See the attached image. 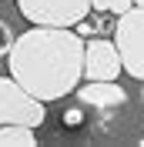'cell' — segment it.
I'll list each match as a JSON object with an SVG mask.
<instances>
[{
	"mask_svg": "<svg viewBox=\"0 0 144 147\" xmlns=\"http://www.w3.org/2000/svg\"><path fill=\"white\" fill-rule=\"evenodd\" d=\"M84 44L71 27H40L20 34L10 47V74L14 80L30 90L37 100H60L64 94L77 90L84 77Z\"/></svg>",
	"mask_w": 144,
	"mask_h": 147,
	"instance_id": "cell-1",
	"label": "cell"
},
{
	"mask_svg": "<svg viewBox=\"0 0 144 147\" xmlns=\"http://www.w3.org/2000/svg\"><path fill=\"white\" fill-rule=\"evenodd\" d=\"M114 44L121 50V64L131 77L144 80V7H131L127 13L117 17Z\"/></svg>",
	"mask_w": 144,
	"mask_h": 147,
	"instance_id": "cell-2",
	"label": "cell"
},
{
	"mask_svg": "<svg viewBox=\"0 0 144 147\" xmlns=\"http://www.w3.org/2000/svg\"><path fill=\"white\" fill-rule=\"evenodd\" d=\"M20 13L40 27H77L90 10V0H17Z\"/></svg>",
	"mask_w": 144,
	"mask_h": 147,
	"instance_id": "cell-3",
	"label": "cell"
},
{
	"mask_svg": "<svg viewBox=\"0 0 144 147\" xmlns=\"http://www.w3.org/2000/svg\"><path fill=\"white\" fill-rule=\"evenodd\" d=\"M0 124H44V100H37L30 90H24L14 77H0Z\"/></svg>",
	"mask_w": 144,
	"mask_h": 147,
	"instance_id": "cell-4",
	"label": "cell"
},
{
	"mask_svg": "<svg viewBox=\"0 0 144 147\" xmlns=\"http://www.w3.org/2000/svg\"><path fill=\"white\" fill-rule=\"evenodd\" d=\"M121 50L111 40H90L84 50V77L87 80H117L121 74Z\"/></svg>",
	"mask_w": 144,
	"mask_h": 147,
	"instance_id": "cell-5",
	"label": "cell"
},
{
	"mask_svg": "<svg viewBox=\"0 0 144 147\" xmlns=\"http://www.w3.org/2000/svg\"><path fill=\"white\" fill-rule=\"evenodd\" d=\"M74 94H77L81 104H90V107H117V104L127 100V90L114 80H87Z\"/></svg>",
	"mask_w": 144,
	"mask_h": 147,
	"instance_id": "cell-6",
	"label": "cell"
},
{
	"mask_svg": "<svg viewBox=\"0 0 144 147\" xmlns=\"http://www.w3.org/2000/svg\"><path fill=\"white\" fill-rule=\"evenodd\" d=\"M34 130L37 127H27V124H0V147H34Z\"/></svg>",
	"mask_w": 144,
	"mask_h": 147,
	"instance_id": "cell-7",
	"label": "cell"
},
{
	"mask_svg": "<svg viewBox=\"0 0 144 147\" xmlns=\"http://www.w3.org/2000/svg\"><path fill=\"white\" fill-rule=\"evenodd\" d=\"M10 47H14V30H10L7 20H0V57H7Z\"/></svg>",
	"mask_w": 144,
	"mask_h": 147,
	"instance_id": "cell-8",
	"label": "cell"
},
{
	"mask_svg": "<svg viewBox=\"0 0 144 147\" xmlns=\"http://www.w3.org/2000/svg\"><path fill=\"white\" fill-rule=\"evenodd\" d=\"M131 7H134V0H111V13H117V17L127 13Z\"/></svg>",
	"mask_w": 144,
	"mask_h": 147,
	"instance_id": "cell-9",
	"label": "cell"
},
{
	"mask_svg": "<svg viewBox=\"0 0 144 147\" xmlns=\"http://www.w3.org/2000/svg\"><path fill=\"white\" fill-rule=\"evenodd\" d=\"M81 124V110H67L64 114V127H77Z\"/></svg>",
	"mask_w": 144,
	"mask_h": 147,
	"instance_id": "cell-10",
	"label": "cell"
},
{
	"mask_svg": "<svg viewBox=\"0 0 144 147\" xmlns=\"http://www.w3.org/2000/svg\"><path fill=\"white\" fill-rule=\"evenodd\" d=\"M90 7L97 13H111V0H90Z\"/></svg>",
	"mask_w": 144,
	"mask_h": 147,
	"instance_id": "cell-11",
	"label": "cell"
},
{
	"mask_svg": "<svg viewBox=\"0 0 144 147\" xmlns=\"http://www.w3.org/2000/svg\"><path fill=\"white\" fill-rule=\"evenodd\" d=\"M134 3H137V7H144V0H134Z\"/></svg>",
	"mask_w": 144,
	"mask_h": 147,
	"instance_id": "cell-12",
	"label": "cell"
},
{
	"mask_svg": "<svg viewBox=\"0 0 144 147\" xmlns=\"http://www.w3.org/2000/svg\"><path fill=\"white\" fill-rule=\"evenodd\" d=\"M141 100H144V90H141Z\"/></svg>",
	"mask_w": 144,
	"mask_h": 147,
	"instance_id": "cell-13",
	"label": "cell"
},
{
	"mask_svg": "<svg viewBox=\"0 0 144 147\" xmlns=\"http://www.w3.org/2000/svg\"><path fill=\"white\" fill-rule=\"evenodd\" d=\"M141 144H144V137H141Z\"/></svg>",
	"mask_w": 144,
	"mask_h": 147,
	"instance_id": "cell-14",
	"label": "cell"
}]
</instances>
